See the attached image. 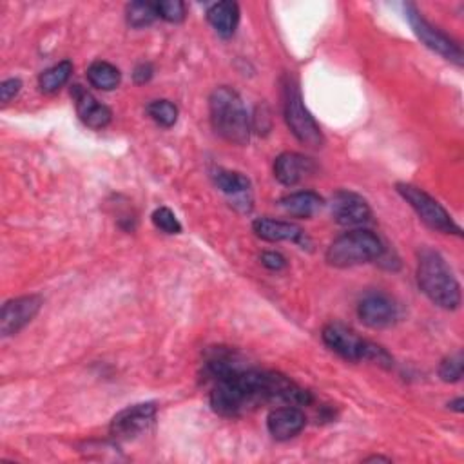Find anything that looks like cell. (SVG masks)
<instances>
[{"label":"cell","mask_w":464,"mask_h":464,"mask_svg":"<svg viewBox=\"0 0 464 464\" xmlns=\"http://www.w3.org/2000/svg\"><path fill=\"white\" fill-rule=\"evenodd\" d=\"M417 283L423 294L444 311H455L460 305V285L446 263L434 249H423L417 260Z\"/></svg>","instance_id":"cell-1"},{"label":"cell","mask_w":464,"mask_h":464,"mask_svg":"<svg viewBox=\"0 0 464 464\" xmlns=\"http://www.w3.org/2000/svg\"><path fill=\"white\" fill-rule=\"evenodd\" d=\"M211 124L216 134L235 145H247L251 140V118L242 97L227 86L216 88L209 99Z\"/></svg>","instance_id":"cell-2"},{"label":"cell","mask_w":464,"mask_h":464,"mask_svg":"<svg viewBox=\"0 0 464 464\" xmlns=\"http://www.w3.org/2000/svg\"><path fill=\"white\" fill-rule=\"evenodd\" d=\"M281 95H283L285 122H287L290 133L297 138V142H301L306 147H314V149L323 147L325 136L322 133V127L314 120L313 113L306 109L303 97H301L299 84L294 76L285 74Z\"/></svg>","instance_id":"cell-3"},{"label":"cell","mask_w":464,"mask_h":464,"mask_svg":"<svg viewBox=\"0 0 464 464\" xmlns=\"http://www.w3.org/2000/svg\"><path fill=\"white\" fill-rule=\"evenodd\" d=\"M384 253V245L377 235L366 228H356L336 238L329 251L327 262L338 269H348L379 260Z\"/></svg>","instance_id":"cell-4"},{"label":"cell","mask_w":464,"mask_h":464,"mask_svg":"<svg viewBox=\"0 0 464 464\" xmlns=\"http://www.w3.org/2000/svg\"><path fill=\"white\" fill-rule=\"evenodd\" d=\"M322 336L325 345L347 361H370L382 368L394 366V359L382 347L359 338L354 331L341 323H329Z\"/></svg>","instance_id":"cell-5"},{"label":"cell","mask_w":464,"mask_h":464,"mask_svg":"<svg viewBox=\"0 0 464 464\" xmlns=\"http://www.w3.org/2000/svg\"><path fill=\"white\" fill-rule=\"evenodd\" d=\"M396 189L401 194V198L416 211V214L421 218L425 225H428L437 232H443V235L462 236L460 227L453 221L450 212L426 191L412 184H398Z\"/></svg>","instance_id":"cell-6"},{"label":"cell","mask_w":464,"mask_h":464,"mask_svg":"<svg viewBox=\"0 0 464 464\" xmlns=\"http://www.w3.org/2000/svg\"><path fill=\"white\" fill-rule=\"evenodd\" d=\"M405 13H407V19L416 33V37L428 47L432 49L434 53L441 55L443 58L453 62L455 65H462V49L460 46L451 40L446 33H443L441 30H437L435 26H432L425 17L423 13L414 6V4H407L405 6Z\"/></svg>","instance_id":"cell-7"},{"label":"cell","mask_w":464,"mask_h":464,"mask_svg":"<svg viewBox=\"0 0 464 464\" xmlns=\"http://www.w3.org/2000/svg\"><path fill=\"white\" fill-rule=\"evenodd\" d=\"M42 305H44V299L35 294L8 301L3 306V313H0V334H3V338L15 336L26 325H30L40 313Z\"/></svg>","instance_id":"cell-8"},{"label":"cell","mask_w":464,"mask_h":464,"mask_svg":"<svg viewBox=\"0 0 464 464\" xmlns=\"http://www.w3.org/2000/svg\"><path fill=\"white\" fill-rule=\"evenodd\" d=\"M154 417H157V405L154 403H138L118 412L109 426L111 437L116 441H131L142 432H145Z\"/></svg>","instance_id":"cell-9"},{"label":"cell","mask_w":464,"mask_h":464,"mask_svg":"<svg viewBox=\"0 0 464 464\" xmlns=\"http://www.w3.org/2000/svg\"><path fill=\"white\" fill-rule=\"evenodd\" d=\"M357 316L363 322V325L374 331H381L396 325L400 318V308L391 296L372 292L359 301Z\"/></svg>","instance_id":"cell-10"},{"label":"cell","mask_w":464,"mask_h":464,"mask_svg":"<svg viewBox=\"0 0 464 464\" xmlns=\"http://www.w3.org/2000/svg\"><path fill=\"white\" fill-rule=\"evenodd\" d=\"M331 209L334 221L343 227H357L368 223L372 218V209L368 202L352 191H338L332 196Z\"/></svg>","instance_id":"cell-11"},{"label":"cell","mask_w":464,"mask_h":464,"mask_svg":"<svg viewBox=\"0 0 464 464\" xmlns=\"http://www.w3.org/2000/svg\"><path fill=\"white\" fill-rule=\"evenodd\" d=\"M253 230L260 240L271 242V244L292 242L296 245H301L303 249L308 247V244H311V240H308V236H306V232L299 225L290 223V221L260 218L253 223Z\"/></svg>","instance_id":"cell-12"},{"label":"cell","mask_w":464,"mask_h":464,"mask_svg":"<svg viewBox=\"0 0 464 464\" xmlns=\"http://www.w3.org/2000/svg\"><path fill=\"white\" fill-rule=\"evenodd\" d=\"M316 171L313 159L303 157L299 152H283L274 162V176L279 184L292 187L303 178L311 176Z\"/></svg>","instance_id":"cell-13"},{"label":"cell","mask_w":464,"mask_h":464,"mask_svg":"<svg viewBox=\"0 0 464 464\" xmlns=\"http://www.w3.org/2000/svg\"><path fill=\"white\" fill-rule=\"evenodd\" d=\"M71 95L74 99V106H76V113H79L81 120L91 127V129H104L111 124L113 113L107 106L100 104L91 93H88L84 88L81 86H73Z\"/></svg>","instance_id":"cell-14"},{"label":"cell","mask_w":464,"mask_h":464,"mask_svg":"<svg viewBox=\"0 0 464 464\" xmlns=\"http://www.w3.org/2000/svg\"><path fill=\"white\" fill-rule=\"evenodd\" d=\"M306 425V416L297 407H279L267 417L269 434L276 441H288L301 434Z\"/></svg>","instance_id":"cell-15"},{"label":"cell","mask_w":464,"mask_h":464,"mask_svg":"<svg viewBox=\"0 0 464 464\" xmlns=\"http://www.w3.org/2000/svg\"><path fill=\"white\" fill-rule=\"evenodd\" d=\"M207 21L221 39H230L240 24V6L232 0L216 3L207 10Z\"/></svg>","instance_id":"cell-16"},{"label":"cell","mask_w":464,"mask_h":464,"mask_svg":"<svg viewBox=\"0 0 464 464\" xmlns=\"http://www.w3.org/2000/svg\"><path fill=\"white\" fill-rule=\"evenodd\" d=\"M325 205V200L313 191H299V193H292L288 196H283L279 200V207L299 219H308L313 218L314 214H318Z\"/></svg>","instance_id":"cell-17"},{"label":"cell","mask_w":464,"mask_h":464,"mask_svg":"<svg viewBox=\"0 0 464 464\" xmlns=\"http://www.w3.org/2000/svg\"><path fill=\"white\" fill-rule=\"evenodd\" d=\"M88 81L93 88L100 91H113L120 86L122 74L116 65L104 60H97L88 67Z\"/></svg>","instance_id":"cell-18"},{"label":"cell","mask_w":464,"mask_h":464,"mask_svg":"<svg viewBox=\"0 0 464 464\" xmlns=\"http://www.w3.org/2000/svg\"><path fill=\"white\" fill-rule=\"evenodd\" d=\"M71 73H73V64L69 60H62V62L55 64L53 67L46 69L39 76L40 91L46 95H53V93L60 91L69 82Z\"/></svg>","instance_id":"cell-19"},{"label":"cell","mask_w":464,"mask_h":464,"mask_svg":"<svg viewBox=\"0 0 464 464\" xmlns=\"http://www.w3.org/2000/svg\"><path fill=\"white\" fill-rule=\"evenodd\" d=\"M214 184L227 196H244L251 191V180L238 171L218 169L214 173Z\"/></svg>","instance_id":"cell-20"},{"label":"cell","mask_w":464,"mask_h":464,"mask_svg":"<svg viewBox=\"0 0 464 464\" xmlns=\"http://www.w3.org/2000/svg\"><path fill=\"white\" fill-rule=\"evenodd\" d=\"M125 19L133 30H142V28L150 26L154 21L159 19L157 3H143V0H138V3L127 4Z\"/></svg>","instance_id":"cell-21"},{"label":"cell","mask_w":464,"mask_h":464,"mask_svg":"<svg viewBox=\"0 0 464 464\" xmlns=\"http://www.w3.org/2000/svg\"><path fill=\"white\" fill-rule=\"evenodd\" d=\"M147 115L159 125L169 129L178 122V107L169 100H154L147 106Z\"/></svg>","instance_id":"cell-22"},{"label":"cell","mask_w":464,"mask_h":464,"mask_svg":"<svg viewBox=\"0 0 464 464\" xmlns=\"http://www.w3.org/2000/svg\"><path fill=\"white\" fill-rule=\"evenodd\" d=\"M152 223L159 230L166 232V235H180L182 223L178 221L176 214L169 207H160L152 212Z\"/></svg>","instance_id":"cell-23"},{"label":"cell","mask_w":464,"mask_h":464,"mask_svg":"<svg viewBox=\"0 0 464 464\" xmlns=\"http://www.w3.org/2000/svg\"><path fill=\"white\" fill-rule=\"evenodd\" d=\"M157 13L159 19H164L171 24H180L185 19V4L182 0H162L157 3Z\"/></svg>","instance_id":"cell-24"},{"label":"cell","mask_w":464,"mask_h":464,"mask_svg":"<svg viewBox=\"0 0 464 464\" xmlns=\"http://www.w3.org/2000/svg\"><path fill=\"white\" fill-rule=\"evenodd\" d=\"M462 372H464V359H462V354L448 356L446 359H443V363H441V366H439V377H441L444 382H457V381H460Z\"/></svg>","instance_id":"cell-25"},{"label":"cell","mask_w":464,"mask_h":464,"mask_svg":"<svg viewBox=\"0 0 464 464\" xmlns=\"http://www.w3.org/2000/svg\"><path fill=\"white\" fill-rule=\"evenodd\" d=\"M22 90V82L19 79H10L0 84V100L3 104H10Z\"/></svg>","instance_id":"cell-26"},{"label":"cell","mask_w":464,"mask_h":464,"mask_svg":"<svg viewBox=\"0 0 464 464\" xmlns=\"http://www.w3.org/2000/svg\"><path fill=\"white\" fill-rule=\"evenodd\" d=\"M262 265L263 267H267L269 271H283L285 267H287V260H285V256L283 254H279V253H274V251H269V253H263L262 254Z\"/></svg>","instance_id":"cell-27"},{"label":"cell","mask_w":464,"mask_h":464,"mask_svg":"<svg viewBox=\"0 0 464 464\" xmlns=\"http://www.w3.org/2000/svg\"><path fill=\"white\" fill-rule=\"evenodd\" d=\"M152 74H154V67L147 62H142L133 71V81L142 86V84H147L152 79Z\"/></svg>","instance_id":"cell-28"},{"label":"cell","mask_w":464,"mask_h":464,"mask_svg":"<svg viewBox=\"0 0 464 464\" xmlns=\"http://www.w3.org/2000/svg\"><path fill=\"white\" fill-rule=\"evenodd\" d=\"M462 405H464V401H462V398H457L455 401H451L448 407H450V410H453V412H462L464 408H462Z\"/></svg>","instance_id":"cell-29"},{"label":"cell","mask_w":464,"mask_h":464,"mask_svg":"<svg viewBox=\"0 0 464 464\" xmlns=\"http://www.w3.org/2000/svg\"><path fill=\"white\" fill-rule=\"evenodd\" d=\"M366 460H386V462H389L391 459H386V457H370V459H366Z\"/></svg>","instance_id":"cell-30"}]
</instances>
